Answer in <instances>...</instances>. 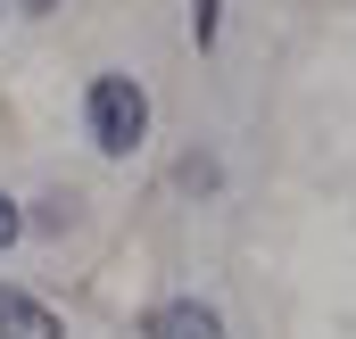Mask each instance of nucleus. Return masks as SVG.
I'll list each match as a JSON object with an SVG mask.
<instances>
[{
  "instance_id": "nucleus-3",
  "label": "nucleus",
  "mask_w": 356,
  "mask_h": 339,
  "mask_svg": "<svg viewBox=\"0 0 356 339\" xmlns=\"http://www.w3.org/2000/svg\"><path fill=\"white\" fill-rule=\"evenodd\" d=\"M149 339H224V323H216L199 298H175V306L149 315Z\"/></svg>"
},
{
  "instance_id": "nucleus-5",
  "label": "nucleus",
  "mask_w": 356,
  "mask_h": 339,
  "mask_svg": "<svg viewBox=\"0 0 356 339\" xmlns=\"http://www.w3.org/2000/svg\"><path fill=\"white\" fill-rule=\"evenodd\" d=\"M17 232H25V215H17V199H8V190H0V249H8V240H17Z\"/></svg>"
},
{
  "instance_id": "nucleus-1",
  "label": "nucleus",
  "mask_w": 356,
  "mask_h": 339,
  "mask_svg": "<svg viewBox=\"0 0 356 339\" xmlns=\"http://www.w3.org/2000/svg\"><path fill=\"white\" fill-rule=\"evenodd\" d=\"M83 116H91V141H99L108 158H133L141 133H149V99H141L133 75H99L91 99H83Z\"/></svg>"
},
{
  "instance_id": "nucleus-4",
  "label": "nucleus",
  "mask_w": 356,
  "mask_h": 339,
  "mask_svg": "<svg viewBox=\"0 0 356 339\" xmlns=\"http://www.w3.org/2000/svg\"><path fill=\"white\" fill-rule=\"evenodd\" d=\"M191 33H199V50L216 42V0H191Z\"/></svg>"
},
{
  "instance_id": "nucleus-2",
  "label": "nucleus",
  "mask_w": 356,
  "mask_h": 339,
  "mask_svg": "<svg viewBox=\"0 0 356 339\" xmlns=\"http://www.w3.org/2000/svg\"><path fill=\"white\" fill-rule=\"evenodd\" d=\"M0 339H67L50 306H33L25 290H0Z\"/></svg>"
},
{
  "instance_id": "nucleus-6",
  "label": "nucleus",
  "mask_w": 356,
  "mask_h": 339,
  "mask_svg": "<svg viewBox=\"0 0 356 339\" xmlns=\"http://www.w3.org/2000/svg\"><path fill=\"white\" fill-rule=\"evenodd\" d=\"M25 8H50V0H25Z\"/></svg>"
}]
</instances>
